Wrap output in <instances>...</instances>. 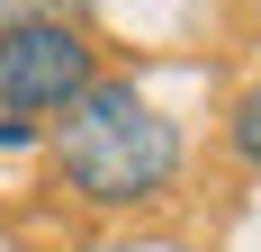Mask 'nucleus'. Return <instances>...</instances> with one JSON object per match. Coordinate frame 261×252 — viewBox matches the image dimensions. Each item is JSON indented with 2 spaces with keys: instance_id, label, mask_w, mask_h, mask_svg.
<instances>
[{
  "instance_id": "1",
  "label": "nucleus",
  "mask_w": 261,
  "mask_h": 252,
  "mask_svg": "<svg viewBox=\"0 0 261 252\" xmlns=\"http://www.w3.org/2000/svg\"><path fill=\"white\" fill-rule=\"evenodd\" d=\"M189 144L126 72H99L63 117H54V171L81 207H153L180 180Z\"/></svg>"
},
{
  "instance_id": "2",
  "label": "nucleus",
  "mask_w": 261,
  "mask_h": 252,
  "mask_svg": "<svg viewBox=\"0 0 261 252\" xmlns=\"http://www.w3.org/2000/svg\"><path fill=\"white\" fill-rule=\"evenodd\" d=\"M90 81H99V63L72 18H36L0 36V108L9 117H63Z\"/></svg>"
},
{
  "instance_id": "3",
  "label": "nucleus",
  "mask_w": 261,
  "mask_h": 252,
  "mask_svg": "<svg viewBox=\"0 0 261 252\" xmlns=\"http://www.w3.org/2000/svg\"><path fill=\"white\" fill-rule=\"evenodd\" d=\"M225 153H234L243 171H261V81L243 90L234 108H225Z\"/></svg>"
},
{
  "instance_id": "4",
  "label": "nucleus",
  "mask_w": 261,
  "mask_h": 252,
  "mask_svg": "<svg viewBox=\"0 0 261 252\" xmlns=\"http://www.w3.org/2000/svg\"><path fill=\"white\" fill-rule=\"evenodd\" d=\"M36 18H63V0H0V36L9 27H36Z\"/></svg>"
},
{
  "instance_id": "5",
  "label": "nucleus",
  "mask_w": 261,
  "mask_h": 252,
  "mask_svg": "<svg viewBox=\"0 0 261 252\" xmlns=\"http://www.w3.org/2000/svg\"><path fill=\"white\" fill-rule=\"evenodd\" d=\"M36 144V117H9V108H0V153H27Z\"/></svg>"
}]
</instances>
